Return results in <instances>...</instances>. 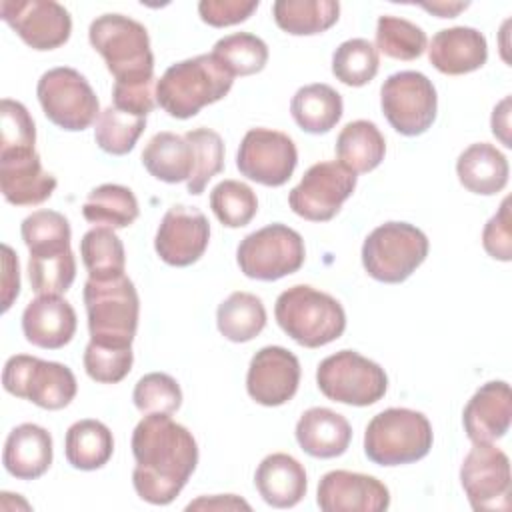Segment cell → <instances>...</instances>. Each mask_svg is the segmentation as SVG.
<instances>
[{
  "label": "cell",
  "mask_w": 512,
  "mask_h": 512,
  "mask_svg": "<svg viewBox=\"0 0 512 512\" xmlns=\"http://www.w3.org/2000/svg\"><path fill=\"white\" fill-rule=\"evenodd\" d=\"M136 494L154 506L170 504L186 486L198 464L192 432L170 414H144L132 432Z\"/></svg>",
  "instance_id": "cell-1"
},
{
  "label": "cell",
  "mask_w": 512,
  "mask_h": 512,
  "mask_svg": "<svg viewBox=\"0 0 512 512\" xmlns=\"http://www.w3.org/2000/svg\"><path fill=\"white\" fill-rule=\"evenodd\" d=\"M234 84V76L212 54L180 60L164 70L156 82V104L172 118L186 120L204 106L222 100Z\"/></svg>",
  "instance_id": "cell-2"
},
{
  "label": "cell",
  "mask_w": 512,
  "mask_h": 512,
  "mask_svg": "<svg viewBox=\"0 0 512 512\" xmlns=\"http://www.w3.org/2000/svg\"><path fill=\"white\" fill-rule=\"evenodd\" d=\"M92 48L116 84L154 82V54L144 24L124 14H102L88 28Z\"/></svg>",
  "instance_id": "cell-3"
},
{
  "label": "cell",
  "mask_w": 512,
  "mask_h": 512,
  "mask_svg": "<svg viewBox=\"0 0 512 512\" xmlns=\"http://www.w3.org/2000/svg\"><path fill=\"white\" fill-rule=\"evenodd\" d=\"M278 326L300 346L320 348L338 340L346 330L342 304L308 284H296L276 298Z\"/></svg>",
  "instance_id": "cell-4"
},
{
  "label": "cell",
  "mask_w": 512,
  "mask_h": 512,
  "mask_svg": "<svg viewBox=\"0 0 512 512\" xmlns=\"http://www.w3.org/2000/svg\"><path fill=\"white\" fill-rule=\"evenodd\" d=\"M90 342L104 346H132L138 316L140 298L134 282L122 274L112 280L88 278L82 290Z\"/></svg>",
  "instance_id": "cell-5"
},
{
  "label": "cell",
  "mask_w": 512,
  "mask_h": 512,
  "mask_svg": "<svg viewBox=\"0 0 512 512\" xmlns=\"http://www.w3.org/2000/svg\"><path fill=\"white\" fill-rule=\"evenodd\" d=\"M432 442V424L422 412L386 408L366 426L364 454L378 466L412 464L428 456Z\"/></svg>",
  "instance_id": "cell-6"
},
{
  "label": "cell",
  "mask_w": 512,
  "mask_h": 512,
  "mask_svg": "<svg viewBox=\"0 0 512 512\" xmlns=\"http://www.w3.org/2000/svg\"><path fill=\"white\" fill-rule=\"evenodd\" d=\"M430 250L426 234L408 222H384L362 244L366 274L384 284H400L426 260Z\"/></svg>",
  "instance_id": "cell-7"
},
{
  "label": "cell",
  "mask_w": 512,
  "mask_h": 512,
  "mask_svg": "<svg viewBox=\"0 0 512 512\" xmlns=\"http://www.w3.org/2000/svg\"><path fill=\"white\" fill-rule=\"evenodd\" d=\"M316 384L332 402L372 406L384 398L388 390V376L380 364L356 350H340L318 364Z\"/></svg>",
  "instance_id": "cell-8"
},
{
  "label": "cell",
  "mask_w": 512,
  "mask_h": 512,
  "mask_svg": "<svg viewBox=\"0 0 512 512\" xmlns=\"http://www.w3.org/2000/svg\"><path fill=\"white\" fill-rule=\"evenodd\" d=\"M306 248L302 236L280 222L268 224L248 236L236 248V262L246 278L274 282L302 268Z\"/></svg>",
  "instance_id": "cell-9"
},
{
  "label": "cell",
  "mask_w": 512,
  "mask_h": 512,
  "mask_svg": "<svg viewBox=\"0 0 512 512\" xmlns=\"http://www.w3.org/2000/svg\"><path fill=\"white\" fill-rule=\"evenodd\" d=\"M2 386L8 394L24 398L44 410L66 408L78 392L76 376L66 364L28 354H16L6 360Z\"/></svg>",
  "instance_id": "cell-10"
},
{
  "label": "cell",
  "mask_w": 512,
  "mask_h": 512,
  "mask_svg": "<svg viewBox=\"0 0 512 512\" xmlns=\"http://www.w3.org/2000/svg\"><path fill=\"white\" fill-rule=\"evenodd\" d=\"M36 96L44 116L68 132H82L100 116V102L90 82L68 66L44 72L38 80Z\"/></svg>",
  "instance_id": "cell-11"
},
{
  "label": "cell",
  "mask_w": 512,
  "mask_h": 512,
  "mask_svg": "<svg viewBox=\"0 0 512 512\" xmlns=\"http://www.w3.org/2000/svg\"><path fill=\"white\" fill-rule=\"evenodd\" d=\"M380 106L388 124L402 136H420L436 120L438 96L432 80L416 70L390 74L380 88Z\"/></svg>",
  "instance_id": "cell-12"
},
{
  "label": "cell",
  "mask_w": 512,
  "mask_h": 512,
  "mask_svg": "<svg viewBox=\"0 0 512 512\" xmlns=\"http://www.w3.org/2000/svg\"><path fill=\"white\" fill-rule=\"evenodd\" d=\"M356 180V174L336 160L312 164L288 194L290 210L310 222H328L352 196Z\"/></svg>",
  "instance_id": "cell-13"
},
{
  "label": "cell",
  "mask_w": 512,
  "mask_h": 512,
  "mask_svg": "<svg viewBox=\"0 0 512 512\" xmlns=\"http://www.w3.org/2000/svg\"><path fill=\"white\" fill-rule=\"evenodd\" d=\"M298 164V150L294 140L278 130L252 128L244 134L238 154L236 168L242 176L262 186L286 184Z\"/></svg>",
  "instance_id": "cell-14"
},
{
  "label": "cell",
  "mask_w": 512,
  "mask_h": 512,
  "mask_svg": "<svg viewBox=\"0 0 512 512\" xmlns=\"http://www.w3.org/2000/svg\"><path fill=\"white\" fill-rule=\"evenodd\" d=\"M460 484L474 510L510 508V460L496 444H474L460 466Z\"/></svg>",
  "instance_id": "cell-15"
},
{
  "label": "cell",
  "mask_w": 512,
  "mask_h": 512,
  "mask_svg": "<svg viewBox=\"0 0 512 512\" xmlns=\"http://www.w3.org/2000/svg\"><path fill=\"white\" fill-rule=\"evenodd\" d=\"M2 20L38 52L56 50L72 34L70 12L54 0H2Z\"/></svg>",
  "instance_id": "cell-16"
},
{
  "label": "cell",
  "mask_w": 512,
  "mask_h": 512,
  "mask_svg": "<svg viewBox=\"0 0 512 512\" xmlns=\"http://www.w3.org/2000/svg\"><path fill=\"white\" fill-rule=\"evenodd\" d=\"M210 240V222L202 210L194 206L174 204L162 216L154 250L168 266L184 268L202 258Z\"/></svg>",
  "instance_id": "cell-17"
},
{
  "label": "cell",
  "mask_w": 512,
  "mask_h": 512,
  "mask_svg": "<svg viewBox=\"0 0 512 512\" xmlns=\"http://www.w3.org/2000/svg\"><path fill=\"white\" fill-rule=\"evenodd\" d=\"M300 384V362L282 346L260 348L248 366V396L262 406H282L294 398Z\"/></svg>",
  "instance_id": "cell-18"
},
{
  "label": "cell",
  "mask_w": 512,
  "mask_h": 512,
  "mask_svg": "<svg viewBox=\"0 0 512 512\" xmlns=\"http://www.w3.org/2000/svg\"><path fill=\"white\" fill-rule=\"evenodd\" d=\"M316 504L324 512H382L390 506V490L376 476L330 470L318 482Z\"/></svg>",
  "instance_id": "cell-19"
},
{
  "label": "cell",
  "mask_w": 512,
  "mask_h": 512,
  "mask_svg": "<svg viewBox=\"0 0 512 512\" xmlns=\"http://www.w3.org/2000/svg\"><path fill=\"white\" fill-rule=\"evenodd\" d=\"M56 178L42 168L34 148L0 152V190L14 206H36L56 190Z\"/></svg>",
  "instance_id": "cell-20"
},
{
  "label": "cell",
  "mask_w": 512,
  "mask_h": 512,
  "mask_svg": "<svg viewBox=\"0 0 512 512\" xmlns=\"http://www.w3.org/2000/svg\"><path fill=\"white\" fill-rule=\"evenodd\" d=\"M512 394L504 380L482 384L462 412V424L472 444H494L510 430Z\"/></svg>",
  "instance_id": "cell-21"
},
{
  "label": "cell",
  "mask_w": 512,
  "mask_h": 512,
  "mask_svg": "<svg viewBox=\"0 0 512 512\" xmlns=\"http://www.w3.org/2000/svg\"><path fill=\"white\" fill-rule=\"evenodd\" d=\"M76 312L58 294H38L22 312L24 338L44 350L64 348L76 334Z\"/></svg>",
  "instance_id": "cell-22"
},
{
  "label": "cell",
  "mask_w": 512,
  "mask_h": 512,
  "mask_svg": "<svg viewBox=\"0 0 512 512\" xmlns=\"http://www.w3.org/2000/svg\"><path fill=\"white\" fill-rule=\"evenodd\" d=\"M430 64L448 76H462L482 68L488 60V44L480 30L452 26L436 32L428 48Z\"/></svg>",
  "instance_id": "cell-23"
},
{
  "label": "cell",
  "mask_w": 512,
  "mask_h": 512,
  "mask_svg": "<svg viewBox=\"0 0 512 512\" xmlns=\"http://www.w3.org/2000/svg\"><path fill=\"white\" fill-rule=\"evenodd\" d=\"M52 456L50 432L38 424L24 422L10 430L4 442L2 464L18 480H36L50 468Z\"/></svg>",
  "instance_id": "cell-24"
},
{
  "label": "cell",
  "mask_w": 512,
  "mask_h": 512,
  "mask_svg": "<svg viewBox=\"0 0 512 512\" xmlns=\"http://www.w3.org/2000/svg\"><path fill=\"white\" fill-rule=\"evenodd\" d=\"M254 486L268 506L292 508L306 496L308 478L304 466L294 456L274 452L258 464Z\"/></svg>",
  "instance_id": "cell-25"
},
{
  "label": "cell",
  "mask_w": 512,
  "mask_h": 512,
  "mask_svg": "<svg viewBox=\"0 0 512 512\" xmlns=\"http://www.w3.org/2000/svg\"><path fill=\"white\" fill-rule=\"evenodd\" d=\"M296 442L312 458H336L342 456L352 440L350 422L322 406L308 408L296 422Z\"/></svg>",
  "instance_id": "cell-26"
},
{
  "label": "cell",
  "mask_w": 512,
  "mask_h": 512,
  "mask_svg": "<svg viewBox=\"0 0 512 512\" xmlns=\"http://www.w3.org/2000/svg\"><path fill=\"white\" fill-rule=\"evenodd\" d=\"M460 184L480 196H492L508 184L510 166L506 156L488 142H474L464 148L456 160Z\"/></svg>",
  "instance_id": "cell-27"
},
{
  "label": "cell",
  "mask_w": 512,
  "mask_h": 512,
  "mask_svg": "<svg viewBox=\"0 0 512 512\" xmlns=\"http://www.w3.org/2000/svg\"><path fill=\"white\" fill-rule=\"evenodd\" d=\"M142 164L150 176L166 184L188 182L196 168L194 148L180 134L158 132L142 150Z\"/></svg>",
  "instance_id": "cell-28"
},
{
  "label": "cell",
  "mask_w": 512,
  "mask_h": 512,
  "mask_svg": "<svg viewBox=\"0 0 512 512\" xmlns=\"http://www.w3.org/2000/svg\"><path fill=\"white\" fill-rule=\"evenodd\" d=\"M290 114L304 132L326 134L344 114L342 96L324 82L302 86L290 100Z\"/></svg>",
  "instance_id": "cell-29"
},
{
  "label": "cell",
  "mask_w": 512,
  "mask_h": 512,
  "mask_svg": "<svg viewBox=\"0 0 512 512\" xmlns=\"http://www.w3.org/2000/svg\"><path fill=\"white\" fill-rule=\"evenodd\" d=\"M386 154V140L370 120L348 122L336 138V158L354 174H366L380 166Z\"/></svg>",
  "instance_id": "cell-30"
},
{
  "label": "cell",
  "mask_w": 512,
  "mask_h": 512,
  "mask_svg": "<svg viewBox=\"0 0 512 512\" xmlns=\"http://www.w3.org/2000/svg\"><path fill=\"white\" fill-rule=\"evenodd\" d=\"M114 452V438L110 428L94 418L74 422L64 438V454L76 470H98L108 464Z\"/></svg>",
  "instance_id": "cell-31"
},
{
  "label": "cell",
  "mask_w": 512,
  "mask_h": 512,
  "mask_svg": "<svg viewBox=\"0 0 512 512\" xmlns=\"http://www.w3.org/2000/svg\"><path fill=\"white\" fill-rule=\"evenodd\" d=\"M272 16L280 30L292 36H314L332 28L340 18L336 0H276Z\"/></svg>",
  "instance_id": "cell-32"
},
{
  "label": "cell",
  "mask_w": 512,
  "mask_h": 512,
  "mask_svg": "<svg viewBox=\"0 0 512 512\" xmlns=\"http://www.w3.org/2000/svg\"><path fill=\"white\" fill-rule=\"evenodd\" d=\"M28 280L36 294H64L76 278V258L70 246L28 250Z\"/></svg>",
  "instance_id": "cell-33"
},
{
  "label": "cell",
  "mask_w": 512,
  "mask_h": 512,
  "mask_svg": "<svg viewBox=\"0 0 512 512\" xmlns=\"http://www.w3.org/2000/svg\"><path fill=\"white\" fill-rule=\"evenodd\" d=\"M216 326L230 342H250L266 326V308L252 292H232L218 304Z\"/></svg>",
  "instance_id": "cell-34"
},
{
  "label": "cell",
  "mask_w": 512,
  "mask_h": 512,
  "mask_svg": "<svg viewBox=\"0 0 512 512\" xmlns=\"http://www.w3.org/2000/svg\"><path fill=\"white\" fill-rule=\"evenodd\" d=\"M82 214L90 224L106 228H128L140 214L134 192L122 184H100L84 200Z\"/></svg>",
  "instance_id": "cell-35"
},
{
  "label": "cell",
  "mask_w": 512,
  "mask_h": 512,
  "mask_svg": "<svg viewBox=\"0 0 512 512\" xmlns=\"http://www.w3.org/2000/svg\"><path fill=\"white\" fill-rule=\"evenodd\" d=\"M80 256L92 280H112L124 274L126 252L112 228L96 226L80 240Z\"/></svg>",
  "instance_id": "cell-36"
},
{
  "label": "cell",
  "mask_w": 512,
  "mask_h": 512,
  "mask_svg": "<svg viewBox=\"0 0 512 512\" xmlns=\"http://www.w3.org/2000/svg\"><path fill=\"white\" fill-rule=\"evenodd\" d=\"M224 70L236 76H252L264 70L268 62V46L250 32H234L220 38L210 52Z\"/></svg>",
  "instance_id": "cell-37"
},
{
  "label": "cell",
  "mask_w": 512,
  "mask_h": 512,
  "mask_svg": "<svg viewBox=\"0 0 512 512\" xmlns=\"http://www.w3.org/2000/svg\"><path fill=\"white\" fill-rule=\"evenodd\" d=\"M380 56L366 38H350L332 54V74L346 86H364L378 74Z\"/></svg>",
  "instance_id": "cell-38"
},
{
  "label": "cell",
  "mask_w": 512,
  "mask_h": 512,
  "mask_svg": "<svg viewBox=\"0 0 512 512\" xmlns=\"http://www.w3.org/2000/svg\"><path fill=\"white\" fill-rule=\"evenodd\" d=\"M426 32L414 22L384 14L376 22V50L394 60H416L426 50Z\"/></svg>",
  "instance_id": "cell-39"
},
{
  "label": "cell",
  "mask_w": 512,
  "mask_h": 512,
  "mask_svg": "<svg viewBox=\"0 0 512 512\" xmlns=\"http://www.w3.org/2000/svg\"><path fill=\"white\" fill-rule=\"evenodd\" d=\"M144 128V116H134L130 112L118 110L116 106H108L100 112L96 120L94 140L106 154L124 156L136 146Z\"/></svg>",
  "instance_id": "cell-40"
},
{
  "label": "cell",
  "mask_w": 512,
  "mask_h": 512,
  "mask_svg": "<svg viewBox=\"0 0 512 512\" xmlns=\"http://www.w3.org/2000/svg\"><path fill=\"white\" fill-rule=\"evenodd\" d=\"M210 208L226 228H242L258 212L254 190L240 180H222L210 192Z\"/></svg>",
  "instance_id": "cell-41"
},
{
  "label": "cell",
  "mask_w": 512,
  "mask_h": 512,
  "mask_svg": "<svg viewBox=\"0 0 512 512\" xmlns=\"http://www.w3.org/2000/svg\"><path fill=\"white\" fill-rule=\"evenodd\" d=\"M194 148L196 168L192 178L186 182L188 192L198 196L204 192L208 182L224 170V140L210 128H194L184 134Z\"/></svg>",
  "instance_id": "cell-42"
},
{
  "label": "cell",
  "mask_w": 512,
  "mask_h": 512,
  "mask_svg": "<svg viewBox=\"0 0 512 512\" xmlns=\"http://www.w3.org/2000/svg\"><path fill=\"white\" fill-rule=\"evenodd\" d=\"M132 400L142 414H174L182 406V390L170 374L150 372L136 382Z\"/></svg>",
  "instance_id": "cell-43"
},
{
  "label": "cell",
  "mask_w": 512,
  "mask_h": 512,
  "mask_svg": "<svg viewBox=\"0 0 512 512\" xmlns=\"http://www.w3.org/2000/svg\"><path fill=\"white\" fill-rule=\"evenodd\" d=\"M84 370L100 384H116L128 376L132 370L134 354L132 346H104L88 342L84 350Z\"/></svg>",
  "instance_id": "cell-44"
},
{
  "label": "cell",
  "mask_w": 512,
  "mask_h": 512,
  "mask_svg": "<svg viewBox=\"0 0 512 512\" xmlns=\"http://www.w3.org/2000/svg\"><path fill=\"white\" fill-rule=\"evenodd\" d=\"M20 236L28 250L42 246H70L72 230L64 214L56 210H36L20 224Z\"/></svg>",
  "instance_id": "cell-45"
},
{
  "label": "cell",
  "mask_w": 512,
  "mask_h": 512,
  "mask_svg": "<svg viewBox=\"0 0 512 512\" xmlns=\"http://www.w3.org/2000/svg\"><path fill=\"white\" fill-rule=\"evenodd\" d=\"M0 118H2V136H0V152L18 150V148H34L36 144V126L26 110V106L12 98H2L0 102Z\"/></svg>",
  "instance_id": "cell-46"
},
{
  "label": "cell",
  "mask_w": 512,
  "mask_h": 512,
  "mask_svg": "<svg viewBox=\"0 0 512 512\" xmlns=\"http://www.w3.org/2000/svg\"><path fill=\"white\" fill-rule=\"evenodd\" d=\"M258 6V0H202L198 4V14L204 24L226 28L246 22L258 10Z\"/></svg>",
  "instance_id": "cell-47"
},
{
  "label": "cell",
  "mask_w": 512,
  "mask_h": 512,
  "mask_svg": "<svg viewBox=\"0 0 512 512\" xmlns=\"http://www.w3.org/2000/svg\"><path fill=\"white\" fill-rule=\"evenodd\" d=\"M482 246L488 256L500 262L512 260V230H510V198L506 196L498 212L482 230Z\"/></svg>",
  "instance_id": "cell-48"
},
{
  "label": "cell",
  "mask_w": 512,
  "mask_h": 512,
  "mask_svg": "<svg viewBox=\"0 0 512 512\" xmlns=\"http://www.w3.org/2000/svg\"><path fill=\"white\" fill-rule=\"evenodd\" d=\"M154 82L140 84H116L112 88V106L130 112L134 116H148L156 106V94L152 92Z\"/></svg>",
  "instance_id": "cell-49"
},
{
  "label": "cell",
  "mask_w": 512,
  "mask_h": 512,
  "mask_svg": "<svg viewBox=\"0 0 512 512\" xmlns=\"http://www.w3.org/2000/svg\"><path fill=\"white\" fill-rule=\"evenodd\" d=\"M20 294L18 256L8 244H2V312H8Z\"/></svg>",
  "instance_id": "cell-50"
},
{
  "label": "cell",
  "mask_w": 512,
  "mask_h": 512,
  "mask_svg": "<svg viewBox=\"0 0 512 512\" xmlns=\"http://www.w3.org/2000/svg\"><path fill=\"white\" fill-rule=\"evenodd\" d=\"M186 510H250V504L236 494H216V496H200L190 502Z\"/></svg>",
  "instance_id": "cell-51"
},
{
  "label": "cell",
  "mask_w": 512,
  "mask_h": 512,
  "mask_svg": "<svg viewBox=\"0 0 512 512\" xmlns=\"http://www.w3.org/2000/svg\"><path fill=\"white\" fill-rule=\"evenodd\" d=\"M510 96H504L492 110V118H490V126H492V134L506 146L510 148Z\"/></svg>",
  "instance_id": "cell-52"
},
{
  "label": "cell",
  "mask_w": 512,
  "mask_h": 512,
  "mask_svg": "<svg viewBox=\"0 0 512 512\" xmlns=\"http://www.w3.org/2000/svg\"><path fill=\"white\" fill-rule=\"evenodd\" d=\"M424 10L436 14L438 18H454L458 12L466 10L470 4L468 2H432V4H420Z\"/></svg>",
  "instance_id": "cell-53"
}]
</instances>
